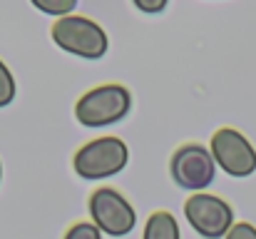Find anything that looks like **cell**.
Here are the masks:
<instances>
[{"instance_id": "cell-1", "label": "cell", "mask_w": 256, "mask_h": 239, "mask_svg": "<svg viewBox=\"0 0 256 239\" xmlns=\"http://www.w3.org/2000/svg\"><path fill=\"white\" fill-rule=\"evenodd\" d=\"M132 110V95L124 85H100L85 92L75 105V117L85 127H104L124 120Z\"/></svg>"}, {"instance_id": "cell-2", "label": "cell", "mask_w": 256, "mask_h": 239, "mask_svg": "<svg viewBox=\"0 0 256 239\" xmlns=\"http://www.w3.org/2000/svg\"><path fill=\"white\" fill-rule=\"evenodd\" d=\"M52 40L58 48L82 60H102L110 48V40L102 25H97L85 15H70V18L55 20Z\"/></svg>"}, {"instance_id": "cell-3", "label": "cell", "mask_w": 256, "mask_h": 239, "mask_svg": "<svg viewBox=\"0 0 256 239\" xmlns=\"http://www.w3.org/2000/svg\"><path fill=\"white\" fill-rule=\"evenodd\" d=\"M130 162V150L120 137H100L82 145L75 159V174L82 177L87 182H97V179H110L114 174H120Z\"/></svg>"}, {"instance_id": "cell-4", "label": "cell", "mask_w": 256, "mask_h": 239, "mask_svg": "<svg viewBox=\"0 0 256 239\" xmlns=\"http://www.w3.org/2000/svg\"><path fill=\"white\" fill-rule=\"evenodd\" d=\"M184 217L202 239H226L234 227V209L226 199L199 192L184 202Z\"/></svg>"}, {"instance_id": "cell-5", "label": "cell", "mask_w": 256, "mask_h": 239, "mask_svg": "<svg viewBox=\"0 0 256 239\" xmlns=\"http://www.w3.org/2000/svg\"><path fill=\"white\" fill-rule=\"evenodd\" d=\"M90 217L92 224L107 237H127L137 224L134 207L112 187H100L97 192H92Z\"/></svg>"}, {"instance_id": "cell-6", "label": "cell", "mask_w": 256, "mask_h": 239, "mask_svg": "<svg viewBox=\"0 0 256 239\" xmlns=\"http://www.w3.org/2000/svg\"><path fill=\"white\" fill-rule=\"evenodd\" d=\"M214 162L236 179L252 177L256 172V150L254 145L234 127H222L214 132L212 137V147H209Z\"/></svg>"}, {"instance_id": "cell-7", "label": "cell", "mask_w": 256, "mask_h": 239, "mask_svg": "<svg viewBox=\"0 0 256 239\" xmlns=\"http://www.w3.org/2000/svg\"><path fill=\"white\" fill-rule=\"evenodd\" d=\"M172 179L182 187L189 189L194 194L204 192L216 174V162L212 157V152L202 145H184L179 147L170 162Z\"/></svg>"}, {"instance_id": "cell-8", "label": "cell", "mask_w": 256, "mask_h": 239, "mask_svg": "<svg viewBox=\"0 0 256 239\" xmlns=\"http://www.w3.org/2000/svg\"><path fill=\"white\" fill-rule=\"evenodd\" d=\"M142 239H182V234H179L176 219L172 217L170 212L160 209V212H154V214L147 219Z\"/></svg>"}, {"instance_id": "cell-9", "label": "cell", "mask_w": 256, "mask_h": 239, "mask_svg": "<svg viewBox=\"0 0 256 239\" xmlns=\"http://www.w3.org/2000/svg\"><path fill=\"white\" fill-rule=\"evenodd\" d=\"M32 5L38 10H42L45 15H52V18H70L72 10L78 8V0H32Z\"/></svg>"}, {"instance_id": "cell-10", "label": "cell", "mask_w": 256, "mask_h": 239, "mask_svg": "<svg viewBox=\"0 0 256 239\" xmlns=\"http://www.w3.org/2000/svg\"><path fill=\"white\" fill-rule=\"evenodd\" d=\"M15 80L12 73L8 70V65L0 60V107H8L12 100H15Z\"/></svg>"}, {"instance_id": "cell-11", "label": "cell", "mask_w": 256, "mask_h": 239, "mask_svg": "<svg viewBox=\"0 0 256 239\" xmlns=\"http://www.w3.org/2000/svg\"><path fill=\"white\" fill-rule=\"evenodd\" d=\"M65 239H102V232L92 222H78L68 229Z\"/></svg>"}, {"instance_id": "cell-12", "label": "cell", "mask_w": 256, "mask_h": 239, "mask_svg": "<svg viewBox=\"0 0 256 239\" xmlns=\"http://www.w3.org/2000/svg\"><path fill=\"white\" fill-rule=\"evenodd\" d=\"M226 239H256V227L249 222H239L232 227V232L226 234Z\"/></svg>"}, {"instance_id": "cell-13", "label": "cell", "mask_w": 256, "mask_h": 239, "mask_svg": "<svg viewBox=\"0 0 256 239\" xmlns=\"http://www.w3.org/2000/svg\"><path fill=\"white\" fill-rule=\"evenodd\" d=\"M134 8L142 13H162L167 8V0H134Z\"/></svg>"}, {"instance_id": "cell-14", "label": "cell", "mask_w": 256, "mask_h": 239, "mask_svg": "<svg viewBox=\"0 0 256 239\" xmlns=\"http://www.w3.org/2000/svg\"><path fill=\"white\" fill-rule=\"evenodd\" d=\"M0 182H2V162H0Z\"/></svg>"}]
</instances>
